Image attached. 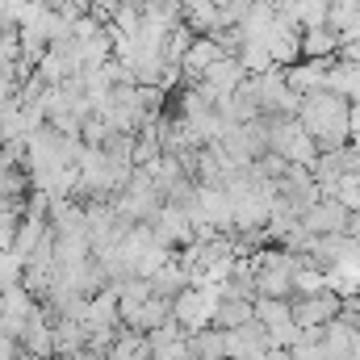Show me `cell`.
<instances>
[{"instance_id":"obj_1","label":"cell","mask_w":360,"mask_h":360,"mask_svg":"<svg viewBox=\"0 0 360 360\" xmlns=\"http://www.w3.org/2000/svg\"><path fill=\"white\" fill-rule=\"evenodd\" d=\"M218 306H222V293H218V289L188 285L176 302H172V319L180 323V331H184V335H201V331H210V327H214Z\"/></svg>"},{"instance_id":"obj_2","label":"cell","mask_w":360,"mask_h":360,"mask_svg":"<svg viewBox=\"0 0 360 360\" xmlns=\"http://www.w3.org/2000/svg\"><path fill=\"white\" fill-rule=\"evenodd\" d=\"M38 314V302H34V293L25 289V285H13V289H4V297H0V319H4V331L21 344V335H25V327H30V319Z\"/></svg>"},{"instance_id":"obj_3","label":"cell","mask_w":360,"mask_h":360,"mask_svg":"<svg viewBox=\"0 0 360 360\" xmlns=\"http://www.w3.org/2000/svg\"><path fill=\"white\" fill-rule=\"evenodd\" d=\"M151 231H155V239L164 243V248H188L197 235H193V222H188V214L180 210V205H164L160 210V218L151 222Z\"/></svg>"},{"instance_id":"obj_4","label":"cell","mask_w":360,"mask_h":360,"mask_svg":"<svg viewBox=\"0 0 360 360\" xmlns=\"http://www.w3.org/2000/svg\"><path fill=\"white\" fill-rule=\"evenodd\" d=\"M84 327H89V331H101V327H122V306H117V293H113V289H105V293L89 297Z\"/></svg>"},{"instance_id":"obj_5","label":"cell","mask_w":360,"mask_h":360,"mask_svg":"<svg viewBox=\"0 0 360 360\" xmlns=\"http://www.w3.org/2000/svg\"><path fill=\"white\" fill-rule=\"evenodd\" d=\"M89 348V327L80 319H59L55 323V360L59 356H76Z\"/></svg>"},{"instance_id":"obj_6","label":"cell","mask_w":360,"mask_h":360,"mask_svg":"<svg viewBox=\"0 0 360 360\" xmlns=\"http://www.w3.org/2000/svg\"><path fill=\"white\" fill-rule=\"evenodd\" d=\"M46 235H51V222H46V218H25V222L17 226V239H13V256L30 260V256L42 248Z\"/></svg>"},{"instance_id":"obj_7","label":"cell","mask_w":360,"mask_h":360,"mask_svg":"<svg viewBox=\"0 0 360 360\" xmlns=\"http://www.w3.org/2000/svg\"><path fill=\"white\" fill-rule=\"evenodd\" d=\"M188 285H193V281H188V272L180 269V260L164 264V269L151 276V289H155V297H164V302H176Z\"/></svg>"},{"instance_id":"obj_8","label":"cell","mask_w":360,"mask_h":360,"mask_svg":"<svg viewBox=\"0 0 360 360\" xmlns=\"http://www.w3.org/2000/svg\"><path fill=\"white\" fill-rule=\"evenodd\" d=\"M348 222V214L340 210V205H314L310 214H306V226L310 231H340Z\"/></svg>"},{"instance_id":"obj_9","label":"cell","mask_w":360,"mask_h":360,"mask_svg":"<svg viewBox=\"0 0 360 360\" xmlns=\"http://www.w3.org/2000/svg\"><path fill=\"white\" fill-rule=\"evenodd\" d=\"M193 42H197V34H193V30H188V25H176V30H172V34H168V46H164V59H168V63H184V55H188V51H193Z\"/></svg>"},{"instance_id":"obj_10","label":"cell","mask_w":360,"mask_h":360,"mask_svg":"<svg viewBox=\"0 0 360 360\" xmlns=\"http://www.w3.org/2000/svg\"><path fill=\"white\" fill-rule=\"evenodd\" d=\"M134 139H139V134H117V130H113L101 151H105L113 164H134Z\"/></svg>"},{"instance_id":"obj_11","label":"cell","mask_w":360,"mask_h":360,"mask_svg":"<svg viewBox=\"0 0 360 360\" xmlns=\"http://www.w3.org/2000/svg\"><path fill=\"white\" fill-rule=\"evenodd\" d=\"M109 134H113V130H109V122L92 113L89 122H84V130H80V143H84V147H105V139H109Z\"/></svg>"},{"instance_id":"obj_12","label":"cell","mask_w":360,"mask_h":360,"mask_svg":"<svg viewBox=\"0 0 360 360\" xmlns=\"http://www.w3.org/2000/svg\"><path fill=\"white\" fill-rule=\"evenodd\" d=\"M331 46H335V38H331L327 30H310L302 51H306V55H331Z\"/></svg>"},{"instance_id":"obj_13","label":"cell","mask_w":360,"mask_h":360,"mask_svg":"<svg viewBox=\"0 0 360 360\" xmlns=\"http://www.w3.org/2000/svg\"><path fill=\"white\" fill-rule=\"evenodd\" d=\"M59 360H109V356H101V352H89V348H84V352H76V356H59Z\"/></svg>"},{"instance_id":"obj_14","label":"cell","mask_w":360,"mask_h":360,"mask_svg":"<svg viewBox=\"0 0 360 360\" xmlns=\"http://www.w3.org/2000/svg\"><path fill=\"white\" fill-rule=\"evenodd\" d=\"M21 4H30V0H4V8L13 13V8H21Z\"/></svg>"},{"instance_id":"obj_15","label":"cell","mask_w":360,"mask_h":360,"mask_svg":"<svg viewBox=\"0 0 360 360\" xmlns=\"http://www.w3.org/2000/svg\"><path fill=\"white\" fill-rule=\"evenodd\" d=\"M17 360H46V356H30V352H21V356H17Z\"/></svg>"}]
</instances>
